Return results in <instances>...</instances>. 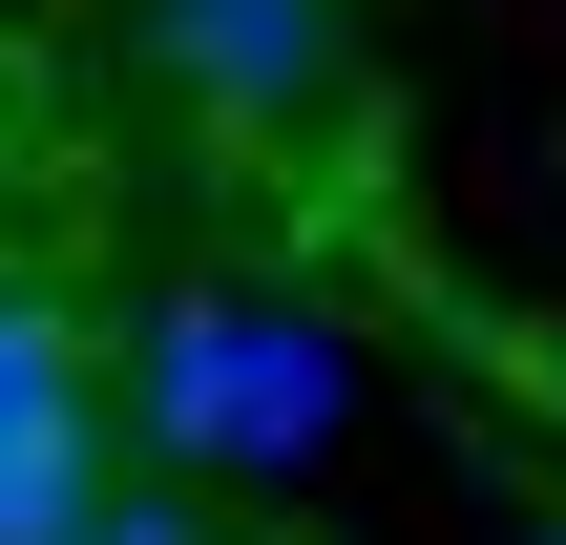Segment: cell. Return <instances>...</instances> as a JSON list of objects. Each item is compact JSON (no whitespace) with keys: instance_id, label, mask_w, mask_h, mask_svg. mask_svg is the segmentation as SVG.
Segmentation results:
<instances>
[{"instance_id":"1","label":"cell","mask_w":566,"mask_h":545,"mask_svg":"<svg viewBox=\"0 0 566 545\" xmlns=\"http://www.w3.org/2000/svg\"><path fill=\"white\" fill-rule=\"evenodd\" d=\"M336 420H357V357L294 294H168L126 336V441L189 483H294V462H336Z\"/></svg>"},{"instance_id":"6","label":"cell","mask_w":566,"mask_h":545,"mask_svg":"<svg viewBox=\"0 0 566 545\" xmlns=\"http://www.w3.org/2000/svg\"><path fill=\"white\" fill-rule=\"evenodd\" d=\"M525 545H566V525H525Z\"/></svg>"},{"instance_id":"5","label":"cell","mask_w":566,"mask_h":545,"mask_svg":"<svg viewBox=\"0 0 566 545\" xmlns=\"http://www.w3.org/2000/svg\"><path fill=\"white\" fill-rule=\"evenodd\" d=\"M105 545H210V525H189V504H126V525H105Z\"/></svg>"},{"instance_id":"2","label":"cell","mask_w":566,"mask_h":545,"mask_svg":"<svg viewBox=\"0 0 566 545\" xmlns=\"http://www.w3.org/2000/svg\"><path fill=\"white\" fill-rule=\"evenodd\" d=\"M336 42H357V0H147V63H168L210 126H294V105H336Z\"/></svg>"},{"instance_id":"4","label":"cell","mask_w":566,"mask_h":545,"mask_svg":"<svg viewBox=\"0 0 566 545\" xmlns=\"http://www.w3.org/2000/svg\"><path fill=\"white\" fill-rule=\"evenodd\" d=\"M63 399H84V315H63V294H21V273H0V441H42V420H63Z\"/></svg>"},{"instance_id":"3","label":"cell","mask_w":566,"mask_h":545,"mask_svg":"<svg viewBox=\"0 0 566 545\" xmlns=\"http://www.w3.org/2000/svg\"><path fill=\"white\" fill-rule=\"evenodd\" d=\"M126 441H105V399H63L42 441H0V545H105L126 525V483H105Z\"/></svg>"}]
</instances>
